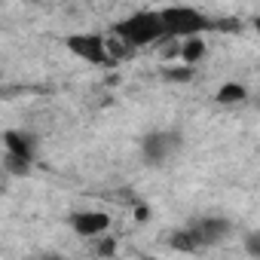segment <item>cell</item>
<instances>
[{"instance_id": "cell-1", "label": "cell", "mask_w": 260, "mask_h": 260, "mask_svg": "<svg viewBox=\"0 0 260 260\" xmlns=\"http://www.w3.org/2000/svg\"><path fill=\"white\" fill-rule=\"evenodd\" d=\"M113 37H116V43H122L125 49H141V46H150V43L162 40V37H166V28H162L159 10H156V13L141 10V13L125 16L122 22L113 25Z\"/></svg>"}, {"instance_id": "cell-2", "label": "cell", "mask_w": 260, "mask_h": 260, "mask_svg": "<svg viewBox=\"0 0 260 260\" xmlns=\"http://www.w3.org/2000/svg\"><path fill=\"white\" fill-rule=\"evenodd\" d=\"M159 19H162L166 37H199L214 28V22L193 7H166L159 10Z\"/></svg>"}, {"instance_id": "cell-3", "label": "cell", "mask_w": 260, "mask_h": 260, "mask_svg": "<svg viewBox=\"0 0 260 260\" xmlns=\"http://www.w3.org/2000/svg\"><path fill=\"white\" fill-rule=\"evenodd\" d=\"M64 46L71 55H77L80 61H89V64H110L113 61L107 40L98 34H71L64 40Z\"/></svg>"}, {"instance_id": "cell-4", "label": "cell", "mask_w": 260, "mask_h": 260, "mask_svg": "<svg viewBox=\"0 0 260 260\" xmlns=\"http://www.w3.org/2000/svg\"><path fill=\"white\" fill-rule=\"evenodd\" d=\"M178 150H181V135L178 132H150L141 141V153L150 166H166Z\"/></svg>"}, {"instance_id": "cell-5", "label": "cell", "mask_w": 260, "mask_h": 260, "mask_svg": "<svg viewBox=\"0 0 260 260\" xmlns=\"http://www.w3.org/2000/svg\"><path fill=\"white\" fill-rule=\"evenodd\" d=\"M230 230H233V223H230L226 217H205V220H199L196 226H190L187 233H190V239H193L196 248H205V245L223 242V239L230 236Z\"/></svg>"}, {"instance_id": "cell-6", "label": "cell", "mask_w": 260, "mask_h": 260, "mask_svg": "<svg viewBox=\"0 0 260 260\" xmlns=\"http://www.w3.org/2000/svg\"><path fill=\"white\" fill-rule=\"evenodd\" d=\"M68 223H71V230L77 233V236H101V233H107V226H110V217L104 214V211H74L71 217H68Z\"/></svg>"}, {"instance_id": "cell-7", "label": "cell", "mask_w": 260, "mask_h": 260, "mask_svg": "<svg viewBox=\"0 0 260 260\" xmlns=\"http://www.w3.org/2000/svg\"><path fill=\"white\" fill-rule=\"evenodd\" d=\"M202 52H205V43H202V40H196V37H184V46H181V58H184V64H196V61L202 58Z\"/></svg>"}, {"instance_id": "cell-8", "label": "cell", "mask_w": 260, "mask_h": 260, "mask_svg": "<svg viewBox=\"0 0 260 260\" xmlns=\"http://www.w3.org/2000/svg\"><path fill=\"white\" fill-rule=\"evenodd\" d=\"M248 98V89L242 83H226L220 92H217V101L220 104H233V101H245Z\"/></svg>"}, {"instance_id": "cell-9", "label": "cell", "mask_w": 260, "mask_h": 260, "mask_svg": "<svg viewBox=\"0 0 260 260\" xmlns=\"http://www.w3.org/2000/svg\"><path fill=\"white\" fill-rule=\"evenodd\" d=\"M166 77H169V80H181V83H184V80H190V77H193V68H190V64H184L181 71H169Z\"/></svg>"}]
</instances>
